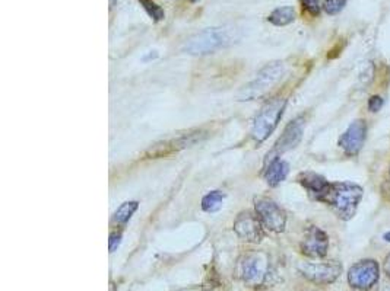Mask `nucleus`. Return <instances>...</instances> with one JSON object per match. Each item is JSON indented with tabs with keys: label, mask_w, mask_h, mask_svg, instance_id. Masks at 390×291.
Instances as JSON below:
<instances>
[{
	"label": "nucleus",
	"mask_w": 390,
	"mask_h": 291,
	"mask_svg": "<svg viewBox=\"0 0 390 291\" xmlns=\"http://www.w3.org/2000/svg\"><path fill=\"white\" fill-rule=\"evenodd\" d=\"M285 105V98H273L260 109L252 125V139L256 143H263L273 133L279 120L283 118Z\"/></svg>",
	"instance_id": "20e7f679"
},
{
	"label": "nucleus",
	"mask_w": 390,
	"mask_h": 291,
	"mask_svg": "<svg viewBox=\"0 0 390 291\" xmlns=\"http://www.w3.org/2000/svg\"><path fill=\"white\" fill-rule=\"evenodd\" d=\"M299 182L308 191L311 197L317 201H322L326 196L327 189H329L331 184L327 182L324 178L315 172H304L299 176Z\"/></svg>",
	"instance_id": "ddd939ff"
},
{
	"label": "nucleus",
	"mask_w": 390,
	"mask_h": 291,
	"mask_svg": "<svg viewBox=\"0 0 390 291\" xmlns=\"http://www.w3.org/2000/svg\"><path fill=\"white\" fill-rule=\"evenodd\" d=\"M285 74V64L283 61H275L264 66L256 77L244 85L236 95L237 101H255L267 96Z\"/></svg>",
	"instance_id": "7ed1b4c3"
},
{
	"label": "nucleus",
	"mask_w": 390,
	"mask_h": 291,
	"mask_svg": "<svg viewBox=\"0 0 390 291\" xmlns=\"http://www.w3.org/2000/svg\"><path fill=\"white\" fill-rule=\"evenodd\" d=\"M255 207L257 217L263 228L271 232L280 233L284 232L287 224V216L283 208L269 198H255Z\"/></svg>",
	"instance_id": "39448f33"
},
{
	"label": "nucleus",
	"mask_w": 390,
	"mask_h": 291,
	"mask_svg": "<svg viewBox=\"0 0 390 291\" xmlns=\"http://www.w3.org/2000/svg\"><path fill=\"white\" fill-rule=\"evenodd\" d=\"M384 271L387 274V277L390 278V253L386 256V260H384Z\"/></svg>",
	"instance_id": "b1692460"
},
{
	"label": "nucleus",
	"mask_w": 390,
	"mask_h": 291,
	"mask_svg": "<svg viewBox=\"0 0 390 291\" xmlns=\"http://www.w3.org/2000/svg\"><path fill=\"white\" fill-rule=\"evenodd\" d=\"M139 3L142 5V8L153 21H161L164 18V10L157 3L152 2V0H139Z\"/></svg>",
	"instance_id": "a211bd4d"
},
{
	"label": "nucleus",
	"mask_w": 390,
	"mask_h": 291,
	"mask_svg": "<svg viewBox=\"0 0 390 291\" xmlns=\"http://www.w3.org/2000/svg\"><path fill=\"white\" fill-rule=\"evenodd\" d=\"M367 139V124L364 120H355L339 139V148L348 156L361 152Z\"/></svg>",
	"instance_id": "1a4fd4ad"
},
{
	"label": "nucleus",
	"mask_w": 390,
	"mask_h": 291,
	"mask_svg": "<svg viewBox=\"0 0 390 291\" xmlns=\"http://www.w3.org/2000/svg\"><path fill=\"white\" fill-rule=\"evenodd\" d=\"M382 194H383V197H384L386 200L390 201V181L383 184V187H382Z\"/></svg>",
	"instance_id": "5701e85b"
},
{
	"label": "nucleus",
	"mask_w": 390,
	"mask_h": 291,
	"mask_svg": "<svg viewBox=\"0 0 390 291\" xmlns=\"http://www.w3.org/2000/svg\"><path fill=\"white\" fill-rule=\"evenodd\" d=\"M363 198V188L352 182L331 184L322 203L329 205L342 220H351Z\"/></svg>",
	"instance_id": "f03ea898"
},
{
	"label": "nucleus",
	"mask_w": 390,
	"mask_h": 291,
	"mask_svg": "<svg viewBox=\"0 0 390 291\" xmlns=\"http://www.w3.org/2000/svg\"><path fill=\"white\" fill-rule=\"evenodd\" d=\"M290 172V165L287 162L280 160V159H273L267 172H264V180L271 185V187H276L283 181H285V178Z\"/></svg>",
	"instance_id": "4468645a"
},
{
	"label": "nucleus",
	"mask_w": 390,
	"mask_h": 291,
	"mask_svg": "<svg viewBox=\"0 0 390 291\" xmlns=\"http://www.w3.org/2000/svg\"><path fill=\"white\" fill-rule=\"evenodd\" d=\"M268 258L263 253H250L244 256L241 261V277L246 283L252 285L262 284L268 277Z\"/></svg>",
	"instance_id": "6e6552de"
},
{
	"label": "nucleus",
	"mask_w": 390,
	"mask_h": 291,
	"mask_svg": "<svg viewBox=\"0 0 390 291\" xmlns=\"http://www.w3.org/2000/svg\"><path fill=\"white\" fill-rule=\"evenodd\" d=\"M239 38L237 29L232 26L207 28L187 40L183 45V52L192 56H207L231 45Z\"/></svg>",
	"instance_id": "f257e3e1"
},
{
	"label": "nucleus",
	"mask_w": 390,
	"mask_h": 291,
	"mask_svg": "<svg viewBox=\"0 0 390 291\" xmlns=\"http://www.w3.org/2000/svg\"><path fill=\"white\" fill-rule=\"evenodd\" d=\"M329 248V237L319 228H311L306 232L301 242V252L308 258H323Z\"/></svg>",
	"instance_id": "9b49d317"
},
{
	"label": "nucleus",
	"mask_w": 390,
	"mask_h": 291,
	"mask_svg": "<svg viewBox=\"0 0 390 291\" xmlns=\"http://www.w3.org/2000/svg\"><path fill=\"white\" fill-rule=\"evenodd\" d=\"M345 5H347V0H324L323 9L327 15H338L345 8Z\"/></svg>",
	"instance_id": "6ab92c4d"
},
{
	"label": "nucleus",
	"mask_w": 390,
	"mask_h": 291,
	"mask_svg": "<svg viewBox=\"0 0 390 291\" xmlns=\"http://www.w3.org/2000/svg\"><path fill=\"white\" fill-rule=\"evenodd\" d=\"M382 107H383V100L380 98V96H371V98L368 100V109L371 112L380 111Z\"/></svg>",
	"instance_id": "412c9836"
},
{
	"label": "nucleus",
	"mask_w": 390,
	"mask_h": 291,
	"mask_svg": "<svg viewBox=\"0 0 390 291\" xmlns=\"http://www.w3.org/2000/svg\"><path fill=\"white\" fill-rule=\"evenodd\" d=\"M121 242V235L120 233H113L110 236V252H114V249L120 245Z\"/></svg>",
	"instance_id": "4be33fe9"
},
{
	"label": "nucleus",
	"mask_w": 390,
	"mask_h": 291,
	"mask_svg": "<svg viewBox=\"0 0 390 291\" xmlns=\"http://www.w3.org/2000/svg\"><path fill=\"white\" fill-rule=\"evenodd\" d=\"M234 230L236 233L247 242H260L263 237V230H262V223L259 217L253 216L252 213H241L237 220L234 221Z\"/></svg>",
	"instance_id": "f8f14e48"
},
{
	"label": "nucleus",
	"mask_w": 390,
	"mask_h": 291,
	"mask_svg": "<svg viewBox=\"0 0 390 291\" xmlns=\"http://www.w3.org/2000/svg\"><path fill=\"white\" fill-rule=\"evenodd\" d=\"M114 2H116V0H110V8H113V5H114Z\"/></svg>",
	"instance_id": "a878e982"
},
{
	"label": "nucleus",
	"mask_w": 390,
	"mask_h": 291,
	"mask_svg": "<svg viewBox=\"0 0 390 291\" xmlns=\"http://www.w3.org/2000/svg\"><path fill=\"white\" fill-rule=\"evenodd\" d=\"M136 210H137V203L136 201H128V203L121 204L113 216V221L117 223V224L128 223Z\"/></svg>",
	"instance_id": "f3484780"
},
{
	"label": "nucleus",
	"mask_w": 390,
	"mask_h": 291,
	"mask_svg": "<svg viewBox=\"0 0 390 291\" xmlns=\"http://www.w3.org/2000/svg\"><path fill=\"white\" fill-rule=\"evenodd\" d=\"M268 19L271 24H273L276 26H285L295 21V10L291 6L278 8L269 15Z\"/></svg>",
	"instance_id": "2eb2a0df"
},
{
	"label": "nucleus",
	"mask_w": 390,
	"mask_h": 291,
	"mask_svg": "<svg viewBox=\"0 0 390 291\" xmlns=\"http://www.w3.org/2000/svg\"><path fill=\"white\" fill-rule=\"evenodd\" d=\"M304 118L303 117H299V118H295L292 120L287 127H285V130L283 133V136L279 137V140L276 141L275 144V148L268 155V157L271 156V162L273 159H276L280 153H285L291 149H294L295 146H297L301 139H303V133H304Z\"/></svg>",
	"instance_id": "9d476101"
},
{
	"label": "nucleus",
	"mask_w": 390,
	"mask_h": 291,
	"mask_svg": "<svg viewBox=\"0 0 390 291\" xmlns=\"http://www.w3.org/2000/svg\"><path fill=\"white\" fill-rule=\"evenodd\" d=\"M299 271L303 277L316 284H331L342 272V265L336 261L327 262H300Z\"/></svg>",
	"instance_id": "0eeeda50"
},
{
	"label": "nucleus",
	"mask_w": 390,
	"mask_h": 291,
	"mask_svg": "<svg viewBox=\"0 0 390 291\" xmlns=\"http://www.w3.org/2000/svg\"><path fill=\"white\" fill-rule=\"evenodd\" d=\"M301 5L310 15H313V16L319 15L320 9H322L320 0H301Z\"/></svg>",
	"instance_id": "aec40b11"
},
{
	"label": "nucleus",
	"mask_w": 390,
	"mask_h": 291,
	"mask_svg": "<svg viewBox=\"0 0 390 291\" xmlns=\"http://www.w3.org/2000/svg\"><path fill=\"white\" fill-rule=\"evenodd\" d=\"M384 240H386V242H390V232L384 235Z\"/></svg>",
	"instance_id": "393cba45"
},
{
	"label": "nucleus",
	"mask_w": 390,
	"mask_h": 291,
	"mask_svg": "<svg viewBox=\"0 0 390 291\" xmlns=\"http://www.w3.org/2000/svg\"><path fill=\"white\" fill-rule=\"evenodd\" d=\"M379 264L373 260H364L357 262L355 265L351 267L348 272V281L351 287L361 290V291H368L379 281Z\"/></svg>",
	"instance_id": "423d86ee"
},
{
	"label": "nucleus",
	"mask_w": 390,
	"mask_h": 291,
	"mask_svg": "<svg viewBox=\"0 0 390 291\" xmlns=\"http://www.w3.org/2000/svg\"><path fill=\"white\" fill-rule=\"evenodd\" d=\"M224 198L225 196L221 191H212L202 200V208H204L207 213H215L218 210H221Z\"/></svg>",
	"instance_id": "dca6fc26"
}]
</instances>
